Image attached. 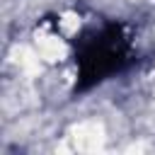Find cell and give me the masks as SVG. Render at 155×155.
I'll list each match as a JSON object with an SVG mask.
<instances>
[{"label":"cell","mask_w":155,"mask_h":155,"mask_svg":"<svg viewBox=\"0 0 155 155\" xmlns=\"http://www.w3.org/2000/svg\"><path fill=\"white\" fill-rule=\"evenodd\" d=\"M133 61V41L128 27L121 22H107L94 31H87L78 39L75 63L78 82L75 92H85L102 80L121 73Z\"/></svg>","instance_id":"obj_1"}]
</instances>
